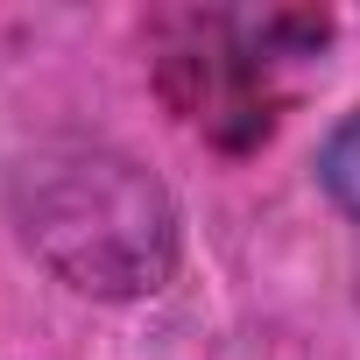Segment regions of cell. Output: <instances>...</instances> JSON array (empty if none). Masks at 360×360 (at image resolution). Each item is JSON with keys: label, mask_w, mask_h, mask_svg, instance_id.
I'll list each match as a JSON object with an SVG mask.
<instances>
[{"label": "cell", "mask_w": 360, "mask_h": 360, "mask_svg": "<svg viewBox=\"0 0 360 360\" xmlns=\"http://www.w3.org/2000/svg\"><path fill=\"white\" fill-rule=\"evenodd\" d=\"M22 248L78 297H155L176 276V198L113 141H43L8 176Z\"/></svg>", "instance_id": "1"}, {"label": "cell", "mask_w": 360, "mask_h": 360, "mask_svg": "<svg viewBox=\"0 0 360 360\" xmlns=\"http://www.w3.org/2000/svg\"><path fill=\"white\" fill-rule=\"evenodd\" d=\"M184 50L162 57V92L169 106L184 113L198 134L226 141V148H248L276 127V57H269V36H240V22L226 15H191L184 22Z\"/></svg>", "instance_id": "2"}, {"label": "cell", "mask_w": 360, "mask_h": 360, "mask_svg": "<svg viewBox=\"0 0 360 360\" xmlns=\"http://www.w3.org/2000/svg\"><path fill=\"white\" fill-rule=\"evenodd\" d=\"M318 184H325V198L360 226V106L339 113L332 134L318 141Z\"/></svg>", "instance_id": "3"}]
</instances>
